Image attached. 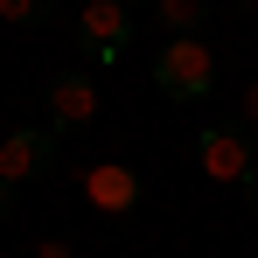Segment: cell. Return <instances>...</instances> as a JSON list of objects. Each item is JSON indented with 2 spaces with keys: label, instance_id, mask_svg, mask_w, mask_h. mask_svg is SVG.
<instances>
[{
  "label": "cell",
  "instance_id": "1",
  "mask_svg": "<svg viewBox=\"0 0 258 258\" xmlns=\"http://www.w3.org/2000/svg\"><path fill=\"white\" fill-rule=\"evenodd\" d=\"M154 84H161V98H174V105H203L216 91V49L203 42V35H168V49L154 56Z\"/></svg>",
  "mask_w": 258,
  "mask_h": 258
},
{
  "label": "cell",
  "instance_id": "2",
  "mask_svg": "<svg viewBox=\"0 0 258 258\" xmlns=\"http://www.w3.org/2000/svg\"><path fill=\"white\" fill-rule=\"evenodd\" d=\"M196 168L210 174V181H244V174L258 168V133L244 126V119H216V126H203V140H196Z\"/></svg>",
  "mask_w": 258,
  "mask_h": 258
},
{
  "label": "cell",
  "instance_id": "3",
  "mask_svg": "<svg viewBox=\"0 0 258 258\" xmlns=\"http://www.w3.org/2000/svg\"><path fill=\"white\" fill-rule=\"evenodd\" d=\"M133 49V7L126 0H84L77 7V56L84 63H119Z\"/></svg>",
  "mask_w": 258,
  "mask_h": 258
},
{
  "label": "cell",
  "instance_id": "4",
  "mask_svg": "<svg viewBox=\"0 0 258 258\" xmlns=\"http://www.w3.org/2000/svg\"><path fill=\"white\" fill-rule=\"evenodd\" d=\"M56 126H14L0 140V181H42L56 168Z\"/></svg>",
  "mask_w": 258,
  "mask_h": 258
},
{
  "label": "cell",
  "instance_id": "5",
  "mask_svg": "<svg viewBox=\"0 0 258 258\" xmlns=\"http://www.w3.org/2000/svg\"><path fill=\"white\" fill-rule=\"evenodd\" d=\"M42 105H49V126L56 133H84L91 119H98V84H91V70H56L42 91Z\"/></svg>",
  "mask_w": 258,
  "mask_h": 258
},
{
  "label": "cell",
  "instance_id": "6",
  "mask_svg": "<svg viewBox=\"0 0 258 258\" xmlns=\"http://www.w3.org/2000/svg\"><path fill=\"white\" fill-rule=\"evenodd\" d=\"M140 196H147V181H140L126 161H98V168H84V203L98 216H133Z\"/></svg>",
  "mask_w": 258,
  "mask_h": 258
},
{
  "label": "cell",
  "instance_id": "7",
  "mask_svg": "<svg viewBox=\"0 0 258 258\" xmlns=\"http://www.w3.org/2000/svg\"><path fill=\"white\" fill-rule=\"evenodd\" d=\"M154 14H161L168 35H196V28L216 14V0H154Z\"/></svg>",
  "mask_w": 258,
  "mask_h": 258
},
{
  "label": "cell",
  "instance_id": "8",
  "mask_svg": "<svg viewBox=\"0 0 258 258\" xmlns=\"http://www.w3.org/2000/svg\"><path fill=\"white\" fill-rule=\"evenodd\" d=\"M49 14H56V0H0V21L7 28H42Z\"/></svg>",
  "mask_w": 258,
  "mask_h": 258
},
{
  "label": "cell",
  "instance_id": "9",
  "mask_svg": "<svg viewBox=\"0 0 258 258\" xmlns=\"http://www.w3.org/2000/svg\"><path fill=\"white\" fill-rule=\"evenodd\" d=\"M237 119H244V126L258 133V77H251V84H244V98H237Z\"/></svg>",
  "mask_w": 258,
  "mask_h": 258
},
{
  "label": "cell",
  "instance_id": "10",
  "mask_svg": "<svg viewBox=\"0 0 258 258\" xmlns=\"http://www.w3.org/2000/svg\"><path fill=\"white\" fill-rule=\"evenodd\" d=\"M14 188L21 181H0V216H14Z\"/></svg>",
  "mask_w": 258,
  "mask_h": 258
},
{
  "label": "cell",
  "instance_id": "11",
  "mask_svg": "<svg viewBox=\"0 0 258 258\" xmlns=\"http://www.w3.org/2000/svg\"><path fill=\"white\" fill-rule=\"evenodd\" d=\"M244 203H251V216H258V168L244 174Z\"/></svg>",
  "mask_w": 258,
  "mask_h": 258
},
{
  "label": "cell",
  "instance_id": "12",
  "mask_svg": "<svg viewBox=\"0 0 258 258\" xmlns=\"http://www.w3.org/2000/svg\"><path fill=\"white\" fill-rule=\"evenodd\" d=\"M237 14H258V0H237Z\"/></svg>",
  "mask_w": 258,
  "mask_h": 258
}]
</instances>
